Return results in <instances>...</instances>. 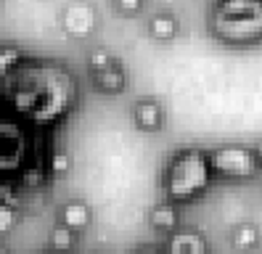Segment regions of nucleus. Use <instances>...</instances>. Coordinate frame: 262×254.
Segmentation results:
<instances>
[{
  "label": "nucleus",
  "instance_id": "obj_1",
  "mask_svg": "<svg viewBox=\"0 0 262 254\" xmlns=\"http://www.w3.org/2000/svg\"><path fill=\"white\" fill-rule=\"evenodd\" d=\"M212 32L225 45L262 43V0H217Z\"/></svg>",
  "mask_w": 262,
  "mask_h": 254
},
{
  "label": "nucleus",
  "instance_id": "obj_2",
  "mask_svg": "<svg viewBox=\"0 0 262 254\" xmlns=\"http://www.w3.org/2000/svg\"><path fill=\"white\" fill-rule=\"evenodd\" d=\"M209 154L202 149H183L164 167V194L169 201H191L202 196L212 183Z\"/></svg>",
  "mask_w": 262,
  "mask_h": 254
},
{
  "label": "nucleus",
  "instance_id": "obj_3",
  "mask_svg": "<svg viewBox=\"0 0 262 254\" xmlns=\"http://www.w3.org/2000/svg\"><path fill=\"white\" fill-rule=\"evenodd\" d=\"M207 154H209L212 175L225 180H252L259 170L254 149L244 146V143H223V146L209 149Z\"/></svg>",
  "mask_w": 262,
  "mask_h": 254
},
{
  "label": "nucleus",
  "instance_id": "obj_4",
  "mask_svg": "<svg viewBox=\"0 0 262 254\" xmlns=\"http://www.w3.org/2000/svg\"><path fill=\"white\" fill-rule=\"evenodd\" d=\"M64 32L72 37H88L96 29V8L88 3H72L64 11Z\"/></svg>",
  "mask_w": 262,
  "mask_h": 254
},
{
  "label": "nucleus",
  "instance_id": "obj_5",
  "mask_svg": "<svg viewBox=\"0 0 262 254\" xmlns=\"http://www.w3.org/2000/svg\"><path fill=\"white\" fill-rule=\"evenodd\" d=\"M167 254H209V244L199 230H172L167 238Z\"/></svg>",
  "mask_w": 262,
  "mask_h": 254
},
{
  "label": "nucleus",
  "instance_id": "obj_6",
  "mask_svg": "<svg viewBox=\"0 0 262 254\" xmlns=\"http://www.w3.org/2000/svg\"><path fill=\"white\" fill-rule=\"evenodd\" d=\"M133 119H135V124L141 127V130H146V133H157V130H162V124H164V109L159 106V101L143 98V101H138V103H135V109H133Z\"/></svg>",
  "mask_w": 262,
  "mask_h": 254
},
{
  "label": "nucleus",
  "instance_id": "obj_7",
  "mask_svg": "<svg viewBox=\"0 0 262 254\" xmlns=\"http://www.w3.org/2000/svg\"><path fill=\"white\" fill-rule=\"evenodd\" d=\"M61 225H67L69 230H85L90 225V217H93V212H90V206L80 199H74V201H67L64 206H61Z\"/></svg>",
  "mask_w": 262,
  "mask_h": 254
},
{
  "label": "nucleus",
  "instance_id": "obj_8",
  "mask_svg": "<svg viewBox=\"0 0 262 254\" xmlns=\"http://www.w3.org/2000/svg\"><path fill=\"white\" fill-rule=\"evenodd\" d=\"M148 222L157 230H167V233L178 230V206H175V201H159L148 212Z\"/></svg>",
  "mask_w": 262,
  "mask_h": 254
},
{
  "label": "nucleus",
  "instance_id": "obj_9",
  "mask_svg": "<svg viewBox=\"0 0 262 254\" xmlns=\"http://www.w3.org/2000/svg\"><path fill=\"white\" fill-rule=\"evenodd\" d=\"M93 82L103 93H122V90L127 88V74H125V69H122L119 64H114V67L93 74Z\"/></svg>",
  "mask_w": 262,
  "mask_h": 254
},
{
  "label": "nucleus",
  "instance_id": "obj_10",
  "mask_svg": "<svg viewBox=\"0 0 262 254\" xmlns=\"http://www.w3.org/2000/svg\"><path fill=\"white\" fill-rule=\"evenodd\" d=\"M148 35L159 43H169L178 35V19L172 13H154L148 22Z\"/></svg>",
  "mask_w": 262,
  "mask_h": 254
},
{
  "label": "nucleus",
  "instance_id": "obj_11",
  "mask_svg": "<svg viewBox=\"0 0 262 254\" xmlns=\"http://www.w3.org/2000/svg\"><path fill=\"white\" fill-rule=\"evenodd\" d=\"M230 241H233V246L238 251H249L259 244V228L254 222H241V225H236L233 233H230Z\"/></svg>",
  "mask_w": 262,
  "mask_h": 254
},
{
  "label": "nucleus",
  "instance_id": "obj_12",
  "mask_svg": "<svg viewBox=\"0 0 262 254\" xmlns=\"http://www.w3.org/2000/svg\"><path fill=\"white\" fill-rule=\"evenodd\" d=\"M51 249L56 254H64V251H72L74 249V230H69L67 225H58L51 230Z\"/></svg>",
  "mask_w": 262,
  "mask_h": 254
},
{
  "label": "nucleus",
  "instance_id": "obj_13",
  "mask_svg": "<svg viewBox=\"0 0 262 254\" xmlns=\"http://www.w3.org/2000/svg\"><path fill=\"white\" fill-rule=\"evenodd\" d=\"M88 64H90V72L98 74V72H103V69L114 67L117 61H114V56H112L109 51H103V48H96V51L88 56Z\"/></svg>",
  "mask_w": 262,
  "mask_h": 254
},
{
  "label": "nucleus",
  "instance_id": "obj_14",
  "mask_svg": "<svg viewBox=\"0 0 262 254\" xmlns=\"http://www.w3.org/2000/svg\"><path fill=\"white\" fill-rule=\"evenodd\" d=\"M19 58H21L19 48H0V79L13 72V67L19 64Z\"/></svg>",
  "mask_w": 262,
  "mask_h": 254
},
{
  "label": "nucleus",
  "instance_id": "obj_15",
  "mask_svg": "<svg viewBox=\"0 0 262 254\" xmlns=\"http://www.w3.org/2000/svg\"><path fill=\"white\" fill-rule=\"evenodd\" d=\"M16 220H19L16 206H8V204L0 201V233H8L13 225H16Z\"/></svg>",
  "mask_w": 262,
  "mask_h": 254
},
{
  "label": "nucleus",
  "instance_id": "obj_16",
  "mask_svg": "<svg viewBox=\"0 0 262 254\" xmlns=\"http://www.w3.org/2000/svg\"><path fill=\"white\" fill-rule=\"evenodd\" d=\"M69 164H72V159H69L67 151H53V156H51V170L53 172H67Z\"/></svg>",
  "mask_w": 262,
  "mask_h": 254
},
{
  "label": "nucleus",
  "instance_id": "obj_17",
  "mask_svg": "<svg viewBox=\"0 0 262 254\" xmlns=\"http://www.w3.org/2000/svg\"><path fill=\"white\" fill-rule=\"evenodd\" d=\"M122 13H138L143 8V0H114Z\"/></svg>",
  "mask_w": 262,
  "mask_h": 254
},
{
  "label": "nucleus",
  "instance_id": "obj_18",
  "mask_svg": "<svg viewBox=\"0 0 262 254\" xmlns=\"http://www.w3.org/2000/svg\"><path fill=\"white\" fill-rule=\"evenodd\" d=\"M42 180H45L42 170H29V172H24V185L37 188V185H42Z\"/></svg>",
  "mask_w": 262,
  "mask_h": 254
},
{
  "label": "nucleus",
  "instance_id": "obj_19",
  "mask_svg": "<svg viewBox=\"0 0 262 254\" xmlns=\"http://www.w3.org/2000/svg\"><path fill=\"white\" fill-rule=\"evenodd\" d=\"M254 156H257V162H259V167H262V138H257V143H254Z\"/></svg>",
  "mask_w": 262,
  "mask_h": 254
},
{
  "label": "nucleus",
  "instance_id": "obj_20",
  "mask_svg": "<svg viewBox=\"0 0 262 254\" xmlns=\"http://www.w3.org/2000/svg\"><path fill=\"white\" fill-rule=\"evenodd\" d=\"M133 254H159V249L157 246H143V249H135Z\"/></svg>",
  "mask_w": 262,
  "mask_h": 254
},
{
  "label": "nucleus",
  "instance_id": "obj_21",
  "mask_svg": "<svg viewBox=\"0 0 262 254\" xmlns=\"http://www.w3.org/2000/svg\"><path fill=\"white\" fill-rule=\"evenodd\" d=\"M0 254H8V251H6V246H3V244H0Z\"/></svg>",
  "mask_w": 262,
  "mask_h": 254
},
{
  "label": "nucleus",
  "instance_id": "obj_22",
  "mask_svg": "<svg viewBox=\"0 0 262 254\" xmlns=\"http://www.w3.org/2000/svg\"><path fill=\"white\" fill-rule=\"evenodd\" d=\"M80 254H93V251H80Z\"/></svg>",
  "mask_w": 262,
  "mask_h": 254
},
{
  "label": "nucleus",
  "instance_id": "obj_23",
  "mask_svg": "<svg viewBox=\"0 0 262 254\" xmlns=\"http://www.w3.org/2000/svg\"><path fill=\"white\" fill-rule=\"evenodd\" d=\"M51 254H56V251H51Z\"/></svg>",
  "mask_w": 262,
  "mask_h": 254
}]
</instances>
